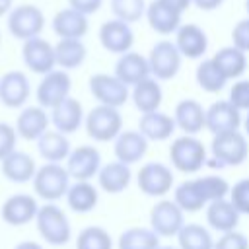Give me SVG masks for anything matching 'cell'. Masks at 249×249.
<instances>
[{"label":"cell","instance_id":"obj_1","mask_svg":"<svg viewBox=\"0 0 249 249\" xmlns=\"http://www.w3.org/2000/svg\"><path fill=\"white\" fill-rule=\"evenodd\" d=\"M230 195V185L220 175H202L191 181H183L173 191V200L183 212H198L212 200L226 198Z\"/></svg>","mask_w":249,"mask_h":249},{"label":"cell","instance_id":"obj_2","mask_svg":"<svg viewBox=\"0 0 249 249\" xmlns=\"http://www.w3.org/2000/svg\"><path fill=\"white\" fill-rule=\"evenodd\" d=\"M33 191L39 198L47 202H56L62 196H66V191L70 187V173L66 167L54 161H47L43 167H39L31 179Z\"/></svg>","mask_w":249,"mask_h":249},{"label":"cell","instance_id":"obj_3","mask_svg":"<svg viewBox=\"0 0 249 249\" xmlns=\"http://www.w3.org/2000/svg\"><path fill=\"white\" fill-rule=\"evenodd\" d=\"M35 224H37V231L49 245L60 247L70 241V235H72L70 222H68L66 214L62 212V208H58L56 204L47 202V204L39 206Z\"/></svg>","mask_w":249,"mask_h":249},{"label":"cell","instance_id":"obj_4","mask_svg":"<svg viewBox=\"0 0 249 249\" xmlns=\"http://www.w3.org/2000/svg\"><path fill=\"white\" fill-rule=\"evenodd\" d=\"M86 132L95 142H109L115 140L123 130V117L119 113V107L111 105H95L86 115Z\"/></svg>","mask_w":249,"mask_h":249},{"label":"cell","instance_id":"obj_5","mask_svg":"<svg viewBox=\"0 0 249 249\" xmlns=\"http://www.w3.org/2000/svg\"><path fill=\"white\" fill-rule=\"evenodd\" d=\"M6 27L10 35L19 41L37 37L45 29V14L35 4L14 6L6 16Z\"/></svg>","mask_w":249,"mask_h":249},{"label":"cell","instance_id":"obj_6","mask_svg":"<svg viewBox=\"0 0 249 249\" xmlns=\"http://www.w3.org/2000/svg\"><path fill=\"white\" fill-rule=\"evenodd\" d=\"M171 165L181 173H196L206 163V148L193 134L181 136L169 146Z\"/></svg>","mask_w":249,"mask_h":249},{"label":"cell","instance_id":"obj_7","mask_svg":"<svg viewBox=\"0 0 249 249\" xmlns=\"http://www.w3.org/2000/svg\"><path fill=\"white\" fill-rule=\"evenodd\" d=\"M212 156L222 165H241L249 156V142L239 130H230L222 134H214L212 140Z\"/></svg>","mask_w":249,"mask_h":249},{"label":"cell","instance_id":"obj_8","mask_svg":"<svg viewBox=\"0 0 249 249\" xmlns=\"http://www.w3.org/2000/svg\"><path fill=\"white\" fill-rule=\"evenodd\" d=\"M181 58L183 54L179 53L175 41H158L148 54V62H150V70L152 76L156 80H171L177 76L179 68H181Z\"/></svg>","mask_w":249,"mask_h":249},{"label":"cell","instance_id":"obj_9","mask_svg":"<svg viewBox=\"0 0 249 249\" xmlns=\"http://www.w3.org/2000/svg\"><path fill=\"white\" fill-rule=\"evenodd\" d=\"M70 89H72V80H70L68 72L62 68L60 70L53 68L51 72L43 74V78L35 89V97L41 107L53 109L70 95Z\"/></svg>","mask_w":249,"mask_h":249},{"label":"cell","instance_id":"obj_10","mask_svg":"<svg viewBox=\"0 0 249 249\" xmlns=\"http://www.w3.org/2000/svg\"><path fill=\"white\" fill-rule=\"evenodd\" d=\"M21 60L27 70L33 74H47L56 66L54 58V45L43 39L41 35L21 41Z\"/></svg>","mask_w":249,"mask_h":249},{"label":"cell","instance_id":"obj_11","mask_svg":"<svg viewBox=\"0 0 249 249\" xmlns=\"http://www.w3.org/2000/svg\"><path fill=\"white\" fill-rule=\"evenodd\" d=\"M89 91L99 103L111 105V107H123L130 97L128 86L121 78H117L115 74H103V72L93 74L89 78Z\"/></svg>","mask_w":249,"mask_h":249},{"label":"cell","instance_id":"obj_12","mask_svg":"<svg viewBox=\"0 0 249 249\" xmlns=\"http://www.w3.org/2000/svg\"><path fill=\"white\" fill-rule=\"evenodd\" d=\"M183 210L181 206L175 202V200H160L152 206L150 210V228L161 235V237H171V235H177L179 230L183 228L185 224V218H183Z\"/></svg>","mask_w":249,"mask_h":249},{"label":"cell","instance_id":"obj_13","mask_svg":"<svg viewBox=\"0 0 249 249\" xmlns=\"http://www.w3.org/2000/svg\"><path fill=\"white\" fill-rule=\"evenodd\" d=\"M138 189L148 196H163L173 187V171L160 161L144 163L136 175Z\"/></svg>","mask_w":249,"mask_h":249},{"label":"cell","instance_id":"obj_14","mask_svg":"<svg viewBox=\"0 0 249 249\" xmlns=\"http://www.w3.org/2000/svg\"><path fill=\"white\" fill-rule=\"evenodd\" d=\"M97 37H99L101 47L113 54H123L126 51H130L134 45V31H132L130 23L124 19H119V18H113V19H107L105 23H101Z\"/></svg>","mask_w":249,"mask_h":249},{"label":"cell","instance_id":"obj_15","mask_svg":"<svg viewBox=\"0 0 249 249\" xmlns=\"http://www.w3.org/2000/svg\"><path fill=\"white\" fill-rule=\"evenodd\" d=\"M31 93L29 78L21 70H8L0 76V103L8 109H21Z\"/></svg>","mask_w":249,"mask_h":249},{"label":"cell","instance_id":"obj_16","mask_svg":"<svg viewBox=\"0 0 249 249\" xmlns=\"http://www.w3.org/2000/svg\"><path fill=\"white\" fill-rule=\"evenodd\" d=\"M101 167V156L93 146H78L66 158V169L76 181H89Z\"/></svg>","mask_w":249,"mask_h":249},{"label":"cell","instance_id":"obj_17","mask_svg":"<svg viewBox=\"0 0 249 249\" xmlns=\"http://www.w3.org/2000/svg\"><path fill=\"white\" fill-rule=\"evenodd\" d=\"M239 126H241V111L230 99L214 101L206 109V128L212 134L239 130Z\"/></svg>","mask_w":249,"mask_h":249},{"label":"cell","instance_id":"obj_18","mask_svg":"<svg viewBox=\"0 0 249 249\" xmlns=\"http://www.w3.org/2000/svg\"><path fill=\"white\" fill-rule=\"evenodd\" d=\"M37 210H39V204L31 195L18 193L4 200L0 208V216L8 226H25L31 220H35Z\"/></svg>","mask_w":249,"mask_h":249},{"label":"cell","instance_id":"obj_19","mask_svg":"<svg viewBox=\"0 0 249 249\" xmlns=\"http://www.w3.org/2000/svg\"><path fill=\"white\" fill-rule=\"evenodd\" d=\"M51 27L58 39H82L89 29V21L86 14L68 6L53 16Z\"/></svg>","mask_w":249,"mask_h":249},{"label":"cell","instance_id":"obj_20","mask_svg":"<svg viewBox=\"0 0 249 249\" xmlns=\"http://www.w3.org/2000/svg\"><path fill=\"white\" fill-rule=\"evenodd\" d=\"M175 45L185 58H202L208 49V35L196 23H181L175 31Z\"/></svg>","mask_w":249,"mask_h":249},{"label":"cell","instance_id":"obj_21","mask_svg":"<svg viewBox=\"0 0 249 249\" xmlns=\"http://www.w3.org/2000/svg\"><path fill=\"white\" fill-rule=\"evenodd\" d=\"M115 76L121 78L128 88L142 82L144 78L152 76L148 56L136 53V51H126L119 54V60L115 62Z\"/></svg>","mask_w":249,"mask_h":249},{"label":"cell","instance_id":"obj_22","mask_svg":"<svg viewBox=\"0 0 249 249\" xmlns=\"http://www.w3.org/2000/svg\"><path fill=\"white\" fill-rule=\"evenodd\" d=\"M51 117L47 115L45 107L29 105L23 107L16 119V132L23 140H37L45 130H49Z\"/></svg>","mask_w":249,"mask_h":249},{"label":"cell","instance_id":"obj_23","mask_svg":"<svg viewBox=\"0 0 249 249\" xmlns=\"http://www.w3.org/2000/svg\"><path fill=\"white\" fill-rule=\"evenodd\" d=\"M51 123L54 124L56 130L62 134H72L76 132L82 123H84V109L78 99L68 95L64 101H60L56 107L51 109Z\"/></svg>","mask_w":249,"mask_h":249},{"label":"cell","instance_id":"obj_24","mask_svg":"<svg viewBox=\"0 0 249 249\" xmlns=\"http://www.w3.org/2000/svg\"><path fill=\"white\" fill-rule=\"evenodd\" d=\"M113 150L119 161L132 165L144 158L148 150V138L140 130H121V134L115 138Z\"/></svg>","mask_w":249,"mask_h":249},{"label":"cell","instance_id":"obj_25","mask_svg":"<svg viewBox=\"0 0 249 249\" xmlns=\"http://www.w3.org/2000/svg\"><path fill=\"white\" fill-rule=\"evenodd\" d=\"M177 124L175 119L167 113L158 111H150V113H142L140 121H138V130L148 138V142H163L167 140L173 132H175Z\"/></svg>","mask_w":249,"mask_h":249},{"label":"cell","instance_id":"obj_26","mask_svg":"<svg viewBox=\"0 0 249 249\" xmlns=\"http://www.w3.org/2000/svg\"><path fill=\"white\" fill-rule=\"evenodd\" d=\"M146 19L150 23V27L160 33V35H171L179 29L181 25V16L177 10L169 8L167 4H163L161 0H152L146 6Z\"/></svg>","mask_w":249,"mask_h":249},{"label":"cell","instance_id":"obj_27","mask_svg":"<svg viewBox=\"0 0 249 249\" xmlns=\"http://www.w3.org/2000/svg\"><path fill=\"white\" fill-rule=\"evenodd\" d=\"M175 124L185 134H196L202 128H206V109L196 99H183L175 105L173 113Z\"/></svg>","mask_w":249,"mask_h":249},{"label":"cell","instance_id":"obj_28","mask_svg":"<svg viewBox=\"0 0 249 249\" xmlns=\"http://www.w3.org/2000/svg\"><path fill=\"white\" fill-rule=\"evenodd\" d=\"M239 212L237 208L231 204V200L226 198H218L206 204V222L212 230L216 231H231L237 228L239 224Z\"/></svg>","mask_w":249,"mask_h":249},{"label":"cell","instance_id":"obj_29","mask_svg":"<svg viewBox=\"0 0 249 249\" xmlns=\"http://www.w3.org/2000/svg\"><path fill=\"white\" fill-rule=\"evenodd\" d=\"M0 163H2V175L12 183H27L33 179V175L37 171L35 160L27 152L14 150Z\"/></svg>","mask_w":249,"mask_h":249},{"label":"cell","instance_id":"obj_30","mask_svg":"<svg viewBox=\"0 0 249 249\" xmlns=\"http://www.w3.org/2000/svg\"><path fill=\"white\" fill-rule=\"evenodd\" d=\"M130 97H132V101H134V107H136L140 113L158 111L160 105H161V99H163L160 80H156L154 76L144 78L142 82H138V84L132 86Z\"/></svg>","mask_w":249,"mask_h":249},{"label":"cell","instance_id":"obj_31","mask_svg":"<svg viewBox=\"0 0 249 249\" xmlns=\"http://www.w3.org/2000/svg\"><path fill=\"white\" fill-rule=\"evenodd\" d=\"M132 179V173H130V165L128 163H123V161H111L103 167H99L97 171V183L99 187L109 193V195H117V193H123L128 183Z\"/></svg>","mask_w":249,"mask_h":249},{"label":"cell","instance_id":"obj_32","mask_svg":"<svg viewBox=\"0 0 249 249\" xmlns=\"http://www.w3.org/2000/svg\"><path fill=\"white\" fill-rule=\"evenodd\" d=\"M37 152L43 160L60 163L70 154V142H68L66 134H62L56 128L54 130H45L37 138Z\"/></svg>","mask_w":249,"mask_h":249},{"label":"cell","instance_id":"obj_33","mask_svg":"<svg viewBox=\"0 0 249 249\" xmlns=\"http://www.w3.org/2000/svg\"><path fill=\"white\" fill-rule=\"evenodd\" d=\"M88 56V49L82 39H58L54 45V58L56 66L62 70H74L84 64Z\"/></svg>","mask_w":249,"mask_h":249},{"label":"cell","instance_id":"obj_34","mask_svg":"<svg viewBox=\"0 0 249 249\" xmlns=\"http://www.w3.org/2000/svg\"><path fill=\"white\" fill-rule=\"evenodd\" d=\"M64 198H66L70 210H74L78 214H86L97 206L99 195H97V189L89 181H76L74 185L68 187Z\"/></svg>","mask_w":249,"mask_h":249},{"label":"cell","instance_id":"obj_35","mask_svg":"<svg viewBox=\"0 0 249 249\" xmlns=\"http://www.w3.org/2000/svg\"><path fill=\"white\" fill-rule=\"evenodd\" d=\"M212 60L218 64V68L224 72V76L228 80H233V78H239L245 70H247V53L237 49L235 45H230V47H222L214 56Z\"/></svg>","mask_w":249,"mask_h":249},{"label":"cell","instance_id":"obj_36","mask_svg":"<svg viewBox=\"0 0 249 249\" xmlns=\"http://www.w3.org/2000/svg\"><path fill=\"white\" fill-rule=\"evenodd\" d=\"M195 78H196V84L200 89L208 91V93H218L226 88L228 84V78L224 76V72L218 68V64L212 60V58H204L198 66H196V72H195Z\"/></svg>","mask_w":249,"mask_h":249},{"label":"cell","instance_id":"obj_37","mask_svg":"<svg viewBox=\"0 0 249 249\" xmlns=\"http://www.w3.org/2000/svg\"><path fill=\"white\" fill-rule=\"evenodd\" d=\"M160 235L152 228H128L119 237V249H156Z\"/></svg>","mask_w":249,"mask_h":249},{"label":"cell","instance_id":"obj_38","mask_svg":"<svg viewBox=\"0 0 249 249\" xmlns=\"http://www.w3.org/2000/svg\"><path fill=\"white\" fill-rule=\"evenodd\" d=\"M179 249H214L212 235L200 224H183L177 233Z\"/></svg>","mask_w":249,"mask_h":249},{"label":"cell","instance_id":"obj_39","mask_svg":"<svg viewBox=\"0 0 249 249\" xmlns=\"http://www.w3.org/2000/svg\"><path fill=\"white\" fill-rule=\"evenodd\" d=\"M76 249H113V239L105 228L88 226L78 233Z\"/></svg>","mask_w":249,"mask_h":249},{"label":"cell","instance_id":"obj_40","mask_svg":"<svg viewBox=\"0 0 249 249\" xmlns=\"http://www.w3.org/2000/svg\"><path fill=\"white\" fill-rule=\"evenodd\" d=\"M146 0H111V12L115 18L128 23L138 21L146 14Z\"/></svg>","mask_w":249,"mask_h":249},{"label":"cell","instance_id":"obj_41","mask_svg":"<svg viewBox=\"0 0 249 249\" xmlns=\"http://www.w3.org/2000/svg\"><path fill=\"white\" fill-rule=\"evenodd\" d=\"M230 200L239 214H249V177L230 187Z\"/></svg>","mask_w":249,"mask_h":249},{"label":"cell","instance_id":"obj_42","mask_svg":"<svg viewBox=\"0 0 249 249\" xmlns=\"http://www.w3.org/2000/svg\"><path fill=\"white\" fill-rule=\"evenodd\" d=\"M239 111H249V80H235L228 97Z\"/></svg>","mask_w":249,"mask_h":249},{"label":"cell","instance_id":"obj_43","mask_svg":"<svg viewBox=\"0 0 249 249\" xmlns=\"http://www.w3.org/2000/svg\"><path fill=\"white\" fill-rule=\"evenodd\" d=\"M214 249H249V239L241 231H224L222 237L214 243Z\"/></svg>","mask_w":249,"mask_h":249},{"label":"cell","instance_id":"obj_44","mask_svg":"<svg viewBox=\"0 0 249 249\" xmlns=\"http://www.w3.org/2000/svg\"><path fill=\"white\" fill-rule=\"evenodd\" d=\"M16 142H18L16 126L8 123H0V161L16 150Z\"/></svg>","mask_w":249,"mask_h":249},{"label":"cell","instance_id":"obj_45","mask_svg":"<svg viewBox=\"0 0 249 249\" xmlns=\"http://www.w3.org/2000/svg\"><path fill=\"white\" fill-rule=\"evenodd\" d=\"M231 45L237 49L249 53V16L245 19H239L231 29Z\"/></svg>","mask_w":249,"mask_h":249},{"label":"cell","instance_id":"obj_46","mask_svg":"<svg viewBox=\"0 0 249 249\" xmlns=\"http://www.w3.org/2000/svg\"><path fill=\"white\" fill-rule=\"evenodd\" d=\"M66 2H68L70 8H74V10H78L86 16L95 14L103 6V0H66Z\"/></svg>","mask_w":249,"mask_h":249},{"label":"cell","instance_id":"obj_47","mask_svg":"<svg viewBox=\"0 0 249 249\" xmlns=\"http://www.w3.org/2000/svg\"><path fill=\"white\" fill-rule=\"evenodd\" d=\"M193 4L202 12H212V10H218L224 4V0H193Z\"/></svg>","mask_w":249,"mask_h":249},{"label":"cell","instance_id":"obj_48","mask_svg":"<svg viewBox=\"0 0 249 249\" xmlns=\"http://www.w3.org/2000/svg\"><path fill=\"white\" fill-rule=\"evenodd\" d=\"M163 4H167L169 8H173V10H177L179 14H185L187 10H189V6L193 4V0H161Z\"/></svg>","mask_w":249,"mask_h":249},{"label":"cell","instance_id":"obj_49","mask_svg":"<svg viewBox=\"0 0 249 249\" xmlns=\"http://www.w3.org/2000/svg\"><path fill=\"white\" fill-rule=\"evenodd\" d=\"M12 8H14V0H0V18H6Z\"/></svg>","mask_w":249,"mask_h":249},{"label":"cell","instance_id":"obj_50","mask_svg":"<svg viewBox=\"0 0 249 249\" xmlns=\"http://www.w3.org/2000/svg\"><path fill=\"white\" fill-rule=\"evenodd\" d=\"M14 249H43L37 241H21V243H18Z\"/></svg>","mask_w":249,"mask_h":249},{"label":"cell","instance_id":"obj_51","mask_svg":"<svg viewBox=\"0 0 249 249\" xmlns=\"http://www.w3.org/2000/svg\"><path fill=\"white\" fill-rule=\"evenodd\" d=\"M243 126H245V132H247V136H249V111H247V117H245V121H243Z\"/></svg>","mask_w":249,"mask_h":249},{"label":"cell","instance_id":"obj_52","mask_svg":"<svg viewBox=\"0 0 249 249\" xmlns=\"http://www.w3.org/2000/svg\"><path fill=\"white\" fill-rule=\"evenodd\" d=\"M245 12H247V16H249V0H245Z\"/></svg>","mask_w":249,"mask_h":249},{"label":"cell","instance_id":"obj_53","mask_svg":"<svg viewBox=\"0 0 249 249\" xmlns=\"http://www.w3.org/2000/svg\"><path fill=\"white\" fill-rule=\"evenodd\" d=\"M156 249H175V247H156Z\"/></svg>","mask_w":249,"mask_h":249},{"label":"cell","instance_id":"obj_54","mask_svg":"<svg viewBox=\"0 0 249 249\" xmlns=\"http://www.w3.org/2000/svg\"><path fill=\"white\" fill-rule=\"evenodd\" d=\"M0 43H2V33H0Z\"/></svg>","mask_w":249,"mask_h":249}]
</instances>
